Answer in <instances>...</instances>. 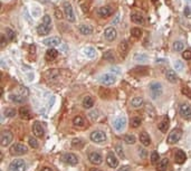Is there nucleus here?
<instances>
[{"label":"nucleus","mask_w":191,"mask_h":171,"mask_svg":"<svg viewBox=\"0 0 191 171\" xmlns=\"http://www.w3.org/2000/svg\"><path fill=\"white\" fill-rule=\"evenodd\" d=\"M50 29H52V19H50V16L45 15L43 20H42V22L37 27V32H38V35L44 36V35L49 34Z\"/></svg>","instance_id":"obj_1"},{"label":"nucleus","mask_w":191,"mask_h":171,"mask_svg":"<svg viewBox=\"0 0 191 171\" xmlns=\"http://www.w3.org/2000/svg\"><path fill=\"white\" fill-rule=\"evenodd\" d=\"M163 93V86H162L161 83L159 82H154L150 85V95L153 100H157L159 98L160 96Z\"/></svg>","instance_id":"obj_2"},{"label":"nucleus","mask_w":191,"mask_h":171,"mask_svg":"<svg viewBox=\"0 0 191 171\" xmlns=\"http://www.w3.org/2000/svg\"><path fill=\"white\" fill-rule=\"evenodd\" d=\"M10 171H26L27 170V163L22 159H15L9 164Z\"/></svg>","instance_id":"obj_3"},{"label":"nucleus","mask_w":191,"mask_h":171,"mask_svg":"<svg viewBox=\"0 0 191 171\" xmlns=\"http://www.w3.org/2000/svg\"><path fill=\"white\" fill-rule=\"evenodd\" d=\"M63 9H64V14H65L66 19H67L69 22H74L76 18H75V13H74L73 6L71 5V2L65 1V2L63 3Z\"/></svg>","instance_id":"obj_4"},{"label":"nucleus","mask_w":191,"mask_h":171,"mask_svg":"<svg viewBox=\"0 0 191 171\" xmlns=\"http://www.w3.org/2000/svg\"><path fill=\"white\" fill-rule=\"evenodd\" d=\"M116 81H118L116 76L113 75V74H111V73H105V74L101 75V76L98 77V82H100L101 84L105 85V86H111V85L115 84Z\"/></svg>","instance_id":"obj_5"},{"label":"nucleus","mask_w":191,"mask_h":171,"mask_svg":"<svg viewBox=\"0 0 191 171\" xmlns=\"http://www.w3.org/2000/svg\"><path fill=\"white\" fill-rule=\"evenodd\" d=\"M28 152V149L26 145L21 144V143H15L14 145H11L10 148V153L13 156H24Z\"/></svg>","instance_id":"obj_6"},{"label":"nucleus","mask_w":191,"mask_h":171,"mask_svg":"<svg viewBox=\"0 0 191 171\" xmlns=\"http://www.w3.org/2000/svg\"><path fill=\"white\" fill-rule=\"evenodd\" d=\"M106 139H107V137H106L105 132L101 131V130H96L91 133V140L94 143H104Z\"/></svg>","instance_id":"obj_7"},{"label":"nucleus","mask_w":191,"mask_h":171,"mask_svg":"<svg viewBox=\"0 0 191 171\" xmlns=\"http://www.w3.org/2000/svg\"><path fill=\"white\" fill-rule=\"evenodd\" d=\"M181 137H182V130L176 127L170 132V134L168 137V143L169 144H174L181 139Z\"/></svg>","instance_id":"obj_8"},{"label":"nucleus","mask_w":191,"mask_h":171,"mask_svg":"<svg viewBox=\"0 0 191 171\" xmlns=\"http://www.w3.org/2000/svg\"><path fill=\"white\" fill-rule=\"evenodd\" d=\"M126 126V119L124 116H118L113 121V129L116 132H123Z\"/></svg>","instance_id":"obj_9"},{"label":"nucleus","mask_w":191,"mask_h":171,"mask_svg":"<svg viewBox=\"0 0 191 171\" xmlns=\"http://www.w3.org/2000/svg\"><path fill=\"white\" fill-rule=\"evenodd\" d=\"M179 113L184 120H190L191 119V105L188 103H182L179 106Z\"/></svg>","instance_id":"obj_10"},{"label":"nucleus","mask_w":191,"mask_h":171,"mask_svg":"<svg viewBox=\"0 0 191 171\" xmlns=\"http://www.w3.org/2000/svg\"><path fill=\"white\" fill-rule=\"evenodd\" d=\"M13 139H14V135L10 131H3L0 137V143L2 147H8L13 142Z\"/></svg>","instance_id":"obj_11"},{"label":"nucleus","mask_w":191,"mask_h":171,"mask_svg":"<svg viewBox=\"0 0 191 171\" xmlns=\"http://www.w3.org/2000/svg\"><path fill=\"white\" fill-rule=\"evenodd\" d=\"M61 160L69 164V166H76L78 163V156H76L75 153H72V152H68V153H65L64 156H61Z\"/></svg>","instance_id":"obj_12"},{"label":"nucleus","mask_w":191,"mask_h":171,"mask_svg":"<svg viewBox=\"0 0 191 171\" xmlns=\"http://www.w3.org/2000/svg\"><path fill=\"white\" fill-rule=\"evenodd\" d=\"M116 36H118V32H116V30H115L113 27H107V28L104 30V37H105V39H106L107 42H113V40H115Z\"/></svg>","instance_id":"obj_13"},{"label":"nucleus","mask_w":191,"mask_h":171,"mask_svg":"<svg viewBox=\"0 0 191 171\" xmlns=\"http://www.w3.org/2000/svg\"><path fill=\"white\" fill-rule=\"evenodd\" d=\"M60 43H61V40L59 37H50V38H47L43 42L44 45L50 47V48H55L56 46H59Z\"/></svg>","instance_id":"obj_14"},{"label":"nucleus","mask_w":191,"mask_h":171,"mask_svg":"<svg viewBox=\"0 0 191 171\" xmlns=\"http://www.w3.org/2000/svg\"><path fill=\"white\" fill-rule=\"evenodd\" d=\"M32 133L37 138H42L44 135V127H43V125L40 124V122L36 121L32 124Z\"/></svg>","instance_id":"obj_15"},{"label":"nucleus","mask_w":191,"mask_h":171,"mask_svg":"<svg viewBox=\"0 0 191 171\" xmlns=\"http://www.w3.org/2000/svg\"><path fill=\"white\" fill-rule=\"evenodd\" d=\"M88 159H89V161H91L93 164H95V166H98V164H101V163L103 162V156H102L101 153H98V152H92V153H89Z\"/></svg>","instance_id":"obj_16"},{"label":"nucleus","mask_w":191,"mask_h":171,"mask_svg":"<svg viewBox=\"0 0 191 171\" xmlns=\"http://www.w3.org/2000/svg\"><path fill=\"white\" fill-rule=\"evenodd\" d=\"M113 11L114 10H113V8L111 6H103V7H101L97 10V15L100 16V17H102V18H106V17L112 15Z\"/></svg>","instance_id":"obj_17"},{"label":"nucleus","mask_w":191,"mask_h":171,"mask_svg":"<svg viewBox=\"0 0 191 171\" xmlns=\"http://www.w3.org/2000/svg\"><path fill=\"white\" fill-rule=\"evenodd\" d=\"M106 162L111 168H116L118 166V160L113 152H108L106 156Z\"/></svg>","instance_id":"obj_18"},{"label":"nucleus","mask_w":191,"mask_h":171,"mask_svg":"<svg viewBox=\"0 0 191 171\" xmlns=\"http://www.w3.org/2000/svg\"><path fill=\"white\" fill-rule=\"evenodd\" d=\"M129 49H130V46H129V42L128 40H122L118 45V51H120V55L122 57H125L129 53Z\"/></svg>","instance_id":"obj_19"},{"label":"nucleus","mask_w":191,"mask_h":171,"mask_svg":"<svg viewBox=\"0 0 191 171\" xmlns=\"http://www.w3.org/2000/svg\"><path fill=\"white\" fill-rule=\"evenodd\" d=\"M57 56H58V51H57L55 48H49V49L46 51V54H45V58H46V61H48V62L54 61L55 58H57Z\"/></svg>","instance_id":"obj_20"},{"label":"nucleus","mask_w":191,"mask_h":171,"mask_svg":"<svg viewBox=\"0 0 191 171\" xmlns=\"http://www.w3.org/2000/svg\"><path fill=\"white\" fill-rule=\"evenodd\" d=\"M9 100L11 101V102H14V103H17V104H21V103H24L25 102V100H26V97H24V96H21L20 94L16 93H11L9 95Z\"/></svg>","instance_id":"obj_21"},{"label":"nucleus","mask_w":191,"mask_h":171,"mask_svg":"<svg viewBox=\"0 0 191 171\" xmlns=\"http://www.w3.org/2000/svg\"><path fill=\"white\" fill-rule=\"evenodd\" d=\"M165 78L172 84H176L178 82V75H176V73L173 69H168L165 72Z\"/></svg>","instance_id":"obj_22"},{"label":"nucleus","mask_w":191,"mask_h":171,"mask_svg":"<svg viewBox=\"0 0 191 171\" xmlns=\"http://www.w3.org/2000/svg\"><path fill=\"white\" fill-rule=\"evenodd\" d=\"M74 126L78 127V129H83L86 126V120L83 116H75L73 120Z\"/></svg>","instance_id":"obj_23"},{"label":"nucleus","mask_w":191,"mask_h":171,"mask_svg":"<svg viewBox=\"0 0 191 171\" xmlns=\"http://www.w3.org/2000/svg\"><path fill=\"white\" fill-rule=\"evenodd\" d=\"M174 159H176V163H179V164H181V163H183L184 161H186V159H187V156H186V153L182 151V150H180V149H178L176 151V153H174Z\"/></svg>","instance_id":"obj_24"},{"label":"nucleus","mask_w":191,"mask_h":171,"mask_svg":"<svg viewBox=\"0 0 191 171\" xmlns=\"http://www.w3.org/2000/svg\"><path fill=\"white\" fill-rule=\"evenodd\" d=\"M169 166V160L167 158H162L159 160V162L157 163V170L158 171H165L168 169Z\"/></svg>","instance_id":"obj_25"},{"label":"nucleus","mask_w":191,"mask_h":171,"mask_svg":"<svg viewBox=\"0 0 191 171\" xmlns=\"http://www.w3.org/2000/svg\"><path fill=\"white\" fill-rule=\"evenodd\" d=\"M169 123H170V120H169L168 115H165L161 120V122L159 123V126H158L159 130H160L161 132H167L168 129H169Z\"/></svg>","instance_id":"obj_26"},{"label":"nucleus","mask_w":191,"mask_h":171,"mask_svg":"<svg viewBox=\"0 0 191 171\" xmlns=\"http://www.w3.org/2000/svg\"><path fill=\"white\" fill-rule=\"evenodd\" d=\"M131 20L134 24H137V25H143L145 22L144 17L141 14H137V13H133L132 16H131Z\"/></svg>","instance_id":"obj_27"},{"label":"nucleus","mask_w":191,"mask_h":171,"mask_svg":"<svg viewBox=\"0 0 191 171\" xmlns=\"http://www.w3.org/2000/svg\"><path fill=\"white\" fill-rule=\"evenodd\" d=\"M78 30L82 35H91V34H93V27L89 25H86V24H82L78 27Z\"/></svg>","instance_id":"obj_28"},{"label":"nucleus","mask_w":191,"mask_h":171,"mask_svg":"<svg viewBox=\"0 0 191 171\" xmlns=\"http://www.w3.org/2000/svg\"><path fill=\"white\" fill-rule=\"evenodd\" d=\"M84 54L88 58H95L96 55H97V51L93 46H87L85 47V49H84Z\"/></svg>","instance_id":"obj_29"},{"label":"nucleus","mask_w":191,"mask_h":171,"mask_svg":"<svg viewBox=\"0 0 191 171\" xmlns=\"http://www.w3.org/2000/svg\"><path fill=\"white\" fill-rule=\"evenodd\" d=\"M143 103H144V101H143V98L140 97V96L133 97L132 100H131V106H132L133 109H140V108L143 105Z\"/></svg>","instance_id":"obj_30"},{"label":"nucleus","mask_w":191,"mask_h":171,"mask_svg":"<svg viewBox=\"0 0 191 171\" xmlns=\"http://www.w3.org/2000/svg\"><path fill=\"white\" fill-rule=\"evenodd\" d=\"M83 106L85 109H92L94 106V100H93L92 96L87 95V96L84 97V100H83Z\"/></svg>","instance_id":"obj_31"},{"label":"nucleus","mask_w":191,"mask_h":171,"mask_svg":"<svg viewBox=\"0 0 191 171\" xmlns=\"http://www.w3.org/2000/svg\"><path fill=\"white\" fill-rule=\"evenodd\" d=\"M140 141L144 147H149L151 144V139H150V137H149L147 132H142L140 134Z\"/></svg>","instance_id":"obj_32"},{"label":"nucleus","mask_w":191,"mask_h":171,"mask_svg":"<svg viewBox=\"0 0 191 171\" xmlns=\"http://www.w3.org/2000/svg\"><path fill=\"white\" fill-rule=\"evenodd\" d=\"M19 115H20V118L21 119H24V120H28L30 118V111L26 106H22V108H20L19 109Z\"/></svg>","instance_id":"obj_33"},{"label":"nucleus","mask_w":191,"mask_h":171,"mask_svg":"<svg viewBox=\"0 0 191 171\" xmlns=\"http://www.w3.org/2000/svg\"><path fill=\"white\" fill-rule=\"evenodd\" d=\"M173 67H174V69H176V72H179V73H182L184 71V64H183L182 61H179V59L174 61Z\"/></svg>","instance_id":"obj_34"},{"label":"nucleus","mask_w":191,"mask_h":171,"mask_svg":"<svg viewBox=\"0 0 191 171\" xmlns=\"http://www.w3.org/2000/svg\"><path fill=\"white\" fill-rule=\"evenodd\" d=\"M134 61L137 63H144L147 61V56L145 54H142V53H137V54H135L134 55Z\"/></svg>","instance_id":"obj_35"},{"label":"nucleus","mask_w":191,"mask_h":171,"mask_svg":"<svg viewBox=\"0 0 191 171\" xmlns=\"http://www.w3.org/2000/svg\"><path fill=\"white\" fill-rule=\"evenodd\" d=\"M130 123H131V127H134V129H136V127H139L141 123H142V120L139 118V116H134L131 119V121H130Z\"/></svg>","instance_id":"obj_36"},{"label":"nucleus","mask_w":191,"mask_h":171,"mask_svg":"<svg viewBox=\"0 0 191 171\" xmlns=\"http://www.w3.org/2000/svg\"><path fill=\"white\" fill-rule=\"evenodd\" d=\"M5 36L7 37V39H8V42H13L14 39H15V31L13 30V29H10V28H6V34H5Z\"/></svg>","instance_id":"obj_37"},{"label":"nucleus","mask_w":191,"mask_h":171,"mask_svg":"<svg viewBox=\"0 0 191 171\" xmlns=\"http://www.w3.org/2000/svg\"><path fill=\"white\" fill-rule=\"evenodd\" d=\"M184 49V44L182 43V42H180V40H176L173 43V50L174 51H182Z\"/></svg>","instance_id":"obj_38"},{"label":"nucleus","mask_w":191,"mask_h":171,"mask_svg":"<svg viewBox=\"0 0 191 171\" xmlns=\"http://www.w3.org/2000/svg\"><path fill=\"white\" fill-rule=\"evenodd\" d=\"M3 114H5L7 118H15L16 115H17V112H16V110L11 109V108H7V109H5V111H3Z\"/></svg>","instance_id":"obj_39"},{"label":"nucleus","mask_w":191,"mask_h":171,"mask_svg":"<svg viewBox=\"0 0 191 171\" xmlns=\"http://www.w3.org/2000/svg\"><path fill=\"white\" fill-rule=\"evenodd\" d=\"M16 93L20 94L21 96H24V97H26L27 95H28V90L25 87V86H18V88L15 91Z\"/></svg>","instance_id":"obj_40"},{"label":"nucleus","mask_w":191,"mask_h":171,"mask_svg":"<svg viewBox=\"0 0 191 171\" xmlns=\"http://www.w3.org/2000/svg\"><path fill=\"white\" fill-rule=\"evenodd\" d=\"M31 13H32V17H34V18H37V17H39L40 14H42V9H40V7H38V6H34L32 9H31Z\"/></svg>","instance_id":"obj_41"},{"label":"nucleus","mask_w":191,"mask_h":171,"mask_svg":"<svg viewBox=\"0 0 191 171\" xmlns=\"http://www.w3.org/2000/svg\"><path fill=\"white\" fill-rule=\"evenodd\" d=\"M46 76L48 77V79H53V78H56L58 76V72L56 69H50L46 73Z\"/></svg>","instance_id":"obj_42"},{"label":"nucleus","mask_w":191,"mask_h":171,"mask_svg":"<svg viewBox=\"0 0 191 171\" xmlns=\"http://www.w3.org/2000/svg\"><path fill=\"white\" fill-rule=\"evenodd\" d=\"M72 145H73L74 148H82L84 145V141L82 140V139H74L72 141Z\"/></svg>","instance_id":"obj_43"},{"label":"nucleus","mask_w":191,"mask_h":171,"mask_svg":"<svg viewBox=\"0 0 191 171\" xmlns=\"http://www.w3.org/2000/svg\"><path fill=\"white\" fill-rule=\"evenodd\" d=\"M115 150H116V153L118 154V156L121 159H124L125 158V154H124V151H123V148L121 144H116L115 145Z\"/></svg>","instance_id":"obj_44"},{"label":"nucleus","mask_w":191,"mask_h":171,"mask_svg":"<svg viewBox=\"0 0 191 171\" xmlns=\"http://www.w3.org/2000/svg\"><path fill=\"white\" fill-rule=\"evenodd\" d=\"M124 141H125V143L126 144H134L135 143V137L134 135H131V134H129V135H125V138H124Z\"/></svg>","instance_id":"obj_45"},{"label":"nucleus","mask_w":191,"mask_h":171,"mask_svg":"<svg viewBox=\"0 0 191 171\" xmlns=\"http://www.w3.org/2000/svg\"><path fill=\"white\" fill-rule=\"evenodd\" d=\"M159 160H160V156L158 154V152H152V154H151V163L152 164H157L158 162H159Z\"/></svg>","instance_id":"obj_46"},{"label":"nucleus","mask_w":191,"mask_h":171,"mask_svg":"<svg viewBox=\"0 0 191 171\" xmlns=\"http://www.w3.org/2000/svg\"><path fill=\"white\" fill-rule=\"evenodd\" d=\"M131 34H132V36L134 38H140L141 35H142V31H141L140 28H132L131 29Z\"/></svg>","instance_id":"obj_47"},{"label":"nucleus","mask_w":191,"mask_h":171,"mask_svg":"<svg viewBox=\"0 0 191 171\" xmlns=\"http://www.w3.org/2000/svg\"><path fill=\"white\" fill-rule=\"evenodd\" d=\"M104 59H107V61H110V62H112L113 59H114V56H113V51L112 50H108V51H105L103 55Z\"/></svg>","instance_id":"obj_48"},{"label":"nucleus","mask_w":191,"mask_h":171,"mask_svg":"<svg viewBox=\"0 0 191 171\" xmlns=\"http://www.w3.org/2000/svg\"><path fill=\"white\" fill-rule=\"evenodd\" d=\"M182 57L184 58V59H191V48L189 49H186L183 53H182Z\"/></svg>","instance_id":"obj_49"},{"label":"nucleus","mask_w":191,"mask_h":171,"mask_svg":"<svg viewBox=\"0 0 191 171\" xmlns=\"http://www.w3.org/2000/svg\"><path fill=\"white\" fill-rule=\"evenodd\" d=\"M29 145L31 148H34V149H36V148H38V142L37 140L35 139V138H29Z\"/></svg>","instance_id":"obj_50"},{"label":"nucleus","mask_w":191,"mask_h":171,"mask_svg":"<svg viewBox=\"0 0 191 171\" xmlns=\"http://www.w3.org/2000/svg\"><path fill=\"white\" fill-rule=\"evenodd\" d=\"M97 113H98V111H92L88 115H89V118H91L92 120H96V119H97V116H98V114H97Z\"/></svg>","instance_id":"obj_51"},{"label":"nucleus","mask_w":191,"mask_h":171,"mask_svg":"<svg viewBox=\"0 0 191 171\" xmlns=\"http://www.w3.org/2000/svg\"><path fill=\"white\" fill-rule=\"evenodd\" d=\"M120 20H121V15L118 14V15L114 17V19L112 20V25H118V24H120Z\"/></svg>","instance_id":"obj_52"},{"label":"nucleus","mask_w":191,"mask_h":171,"mask_svg":"<svg viewBox=\"0 0 191 171\" xmlns=\"http://www.w3.org/2000/svg\"><path fill=\"white\" fill-rule=\"evenodd\" d=\"M7 43H9V42H8L7 37H6V36H5V34H3V35L1 36V47H5Z\"/></svg>","instance_id":"obj_53"},{"label":"nucleus","mask_w":191,"mask_h":171,"mask_svg":"<svg viewBox=\"0 0 191 171\" xmlns=\"http://www.w3.org/2000/svg\"><path fill=\"white\" fill-rule=\"evenodd\" d=\"M139 154H140V158L144 159V158L147 156V150H144V149H139Z\"/></svg>","instance_id":"obj_54"},{"label":"nucleus","mask_w":191,"mask_h":171,"mask_svg":"<svg viewBox=\"0 0 191 171\" xmlns=\"http://www.w3.org/2000/svg\"><path fill=\"white\" fill-rule=\"evenodd\" d=\"M184 15H186V17H188V18H191L190 7H186V8H184Z\"/></svg>","instance_id":"obj_55"},{"label":"nucleus","mask_w":191,"mask_h":171,"mask_svg":"<svg viewBox=\"0 0 191 171\" xmlns=\"http://www.w3.org/2000/svg\"><path fill=\"white\" fill-rule=\"evenodd\" d=\"M182 92L186 94V95H188V96H189V97L191 98V90H190V88H188V87H184Z\"/></svg>","instance_id":"obj_56"},{"label":"nucleus","mask_w":191,"mask_h":171,"mask_svg":"<svg viewBox=\"0 0 191 171\" xmlns=\"http://www.w3.org/2000/svg\"><path fill=\"white\" fill-rule=\"evenodd\" d=\"M118 171H132L131 170V168L130 167H128V166H123V167H121Z\"/></svg>","instance_id":"obj_57"},{"label":"nucleus","mask_w":191,"mask_h":171,"mask_svg":"<svg viewBox=\"0 0 191 171\" xmlns=\"http://www.w3.org/2000/svg\"><path fill=\"white\" fill-rule=\"evenodd\" d=\"M111 72H112V73H116V74H120V73H121V71H120L118 67H112V68H111Z\"/></svg>","instance_id":"obj_58"},{"label":"nucleus","mask_w":191,"mask_h":171,"mask_svg":"<svg viewBox=\"0 0 191 171\" xmlns=\"http://www.w3.org/2000/svg\"><path fill=\"white\" fill-rule=\"evenodd\" d=\"M30 54H35V46L34 45L30 46Z\"/></svg>","instance_id":"obj_59"},{"label":"nucleus","mask_w":191,"mask_h":171,"mask_svg":"<svg viewBox=\"0 0 191 171\" xmlns=\"http://www.w3.org/2000/svg\"><path fill=\"white\" fill-rule=\"evenodd\" d=\"M89 171H102V170H100L98 168H92V169H89Z\"/></svg>","instance_id":"obj_60"},{"label":"nucleus","mask_w":191,"mask_h":171,"mask_svg":"<svg viewBox=\"0 0 191 171\" xmlns=\"http://www.w3.org/2000/svg\"><path fill=\"white\" fill-rule=\"evenodd\" d=\"M40 171H52V169H49V168H44V169H42Z\"/></svg>","instance_id":"obj_61"},{"label":"nucleus","mask_w":191,"mask_h":171,"mask_svg":"<svg viewBox=\"0 0 191 171\" xmlns=\"http://www.w3.org/2000/svg\"><path fill=\"white\" fill-rule=\"evenodd\" d=\"M186 1H187V2H191V0H186Z\"/></svg>","instance_id":"obj_62"},{"label":"nucleus","mask_w":191,"mask_h":171,"mask_svg":"<svg viewBox=\"0 0 191 171\" xmlns=\"http://www.w3.org/2000/svg\"><path fill=\"white\" fill-rule=\"evenodd\" d=\"M167 1H168V0H167Z\"/></svg>","instance_id":"obj_63"}]
</instances>
